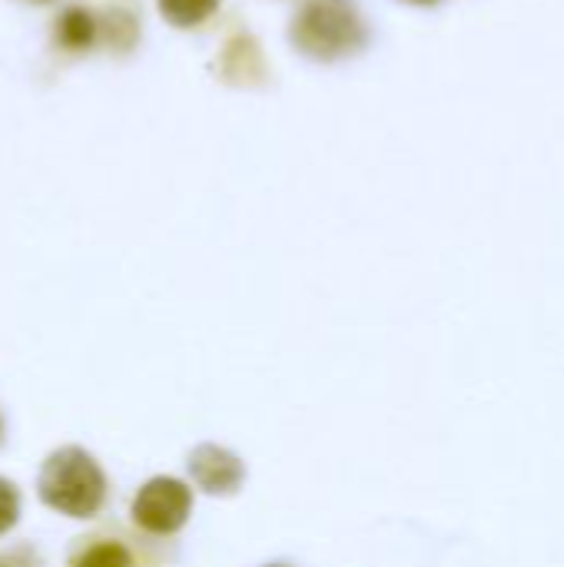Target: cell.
<instances>
[{
	"label": "cell",
	"instance_id": "cell-7",
	"mask_svg": "<svg viewBox=\"0 0 564 567\" xmlns=\"http://www.w3.org/2000/svg\"><path fill=\"white\" fill-rule=\"evenodd\" d=\"M73 567H133V558H130V551H126L123 545H116V542H100V545L86 548V551L76 558V565Z\"/></svg>",
	"mask_w": 564,
	"mask_h": 567
},
{
	"label": "cell",
	"instance_id": "cell-10",
	"mask_svg": "<svg viewBox=\"0 0 564 567\" xmlns=\"http://www.w3.org/2000/svg\"><path fill=\"white\" fill-rule=\"evenodd\" d=\"M266 567H286V565H266Z\"/></svg>",
	"mask_w": 564,
	"mask_h": 567
},
{
	"label": "cell",
	"instance_id": "cell-5",
	"mask_svg": "<svg viewBox=\"0 0 564 567\" xmlns=\"http://www.w3.org/2000/svg\"><path fill=\"white\" fill-rule=\"evenodd\" d=\"M96 37V20L90 10L83 7H70L60 13V23H57V40L66 47V50H86Z\"/></svg>",
	"mask_w": 564,
	"mask_h": 567
},
{
	"label": "cell",
	"instance_id": "cell-11",
	"mask_svg": "<svg viewBox=\"0 0 564 567\" xmlns=\"http://www.w3.org/2000/svg\"><path fill=\"white\" fill-rule=\"evenodd\" d=\"M0 435H3V425H0Z\"/></svg>",
	"mask_w": 564,
	"mask_h": 567
},
{
	"label": "cell",
	"instance_id": "cell-6",
	"mask_svg": "<svg viewBox=\"0 0 564 567\" xmlns=\"http://www.w3.org/2000/svg\"><path fill=\"white\" fill-rule=\"evenodd\" d=\"M219 7V0H160V13L173 23V27H199L213 10Z\"/></svg>",
	"mask_w": 564,
	"mask_h": 567
},
{
	"label": "cell",
	"instance_id": "cell-9",
	"mask_svg": "<svg viewBox=\"0 0 564 567\" xmlns=\"http://www.w3.org/2000/svg\"><path fill=\"white\" fill-rule=\"evenodd\" d=\"M412 3H435V0H412Z\"/></svg>",
	"mask_w": 564,
	"mask_h": 567
},
{
	"label": "cell",
	"instance_id": "cell-8",
	"mask_svg": "<svg viewBox=\"0 0 564 567\" xmlns=\"http://www.w3.org/2000/svg\"><path fill=\"white\" fill-rule=\"evenodd\" d=\"M17 518H20V492L7 478H0V535H7L17 525Z\"/></svg>",
	"mask_w": 564,
	"mask_h": 567
},
{
	"label": "cell",
	"instance_id": "cell-4",
	"mask_svg": "<svg viewBox=\"0 0 564 567\" xmlns=\"http://www.w3.org/2000/svg\"><path fill=\"white\" fill-rule=\"evenodd\" d=\"M189 478L196 488H203L206 495H216V498H226V495H236L246 482V465L236 452L223 449V445H196L189 452Z\"/></svg>",
	"mask_w": 564,
	"mask_h": 567
},
{
	"label": "cell",
	"instance_id": "cell-2",
	"mask_svg": "<svg viewBox=\"0 0 564 567\" xmlns=\"http://www.w3.org/2000/svg\"><path fill=\"white\" fill-rule=\"evenodd\" d=\"M289 40L312 60H342L366 47L369 33L349 0H306L293 17Z\"/></svg>",
	"mask_w": 564,
	"mask_h": 567
},
{
	"label": "cell",
	"instance_id": "cell-3",
	"mask_svg": "<svg viewBox=\"0 0 564 567\" xmlns=\"http://www.w3.org/2000/svg\"><path fill=\"white\" fill-rule=\"evenodd\" d=\"M130 515H133L136 528H143L146 535H160V538L176 535L193 515V492L186 482L170 478V475L150 478L136 492Z\"/></svg>",
	"mask_w": 564,
	"mask_h": 567
},
{
	"label": "cell",
	"instance_id": "cell-1",
	"mask_svg": "<svg viewBox=\"0 0 564 567\" xmlns=\"http://www.w3.org/2000/svg\"><path fill=\"white\" fill-rule=\"evenodd\" d=\"M37 495L47 508L70 518H93L106 502V478L90 452L70 445L57 449L37 478Z\"/></svg>",
	"mask_w": 564,
	"mask_h": 567
}]
</instances>
